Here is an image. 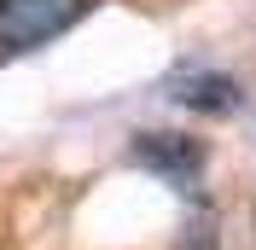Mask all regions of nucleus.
I'll return each mask as SVG.
<instances>
[{
	"instance_id": "1",
	"label": "nucleus",
	"mask_w": 256,
	"mask_h": 250,
	"mask_svg": "<svg viewBox=\"0 0 256 250\" xmlns=\"http://www.w3.org/2000/svg\"><path fill=\"white\" fill-rule=\"evenodd\" d=\"M99 0H0V52H41L70 35Z\"/></svg>"
},
{
	"instance_id": "4",
	"label": "nucleus",
	"mask_w": 256,
	"mask_h": 250,
	"mask_svg": "<svg viewBox=\"0 0 256 250\" xmlns=\"http://www.w3.org/2000/svg\"><path fill=\"white\" fill-rule=\"evenodd\" d=\"M175 250H222V221H216V210H192V221L180 227V244Z\"/></svg>"
},
{
	"instance_id": "3",
	"label": "nucleus",
	"mask_w": 256,
	"mask_h": 250,
	"mask_svg": "<svg viewBox=\"0 0 256 250\" xmlns=\"http://www.w3.org/2000/svg\"><path fill=\"white\" fill-rule=\"evenodd\" d=\"M169 94L186 110H198V116H233V110L244 105V88L233 76H222V70H180V76L169 82Z\"/></svg>"
},
{
	"instance_id": "2",
	"label": "nucleus",
	"mask_w": 256,
	"mask_h": 250,
	"mask_svg": "<svg viewBox=\"0 0 256 250\" xmlns=\"http://www.w3.org/2000/svg\"><path fill=\"white\" fill-rule=\"evenodd\" d=\"M128 163L146 169L152 180H169L175 192L198 198L210 152H204V140H192V134H175V128H146V134H134V146H128Z\"/></svg>"
}]
</instances>
